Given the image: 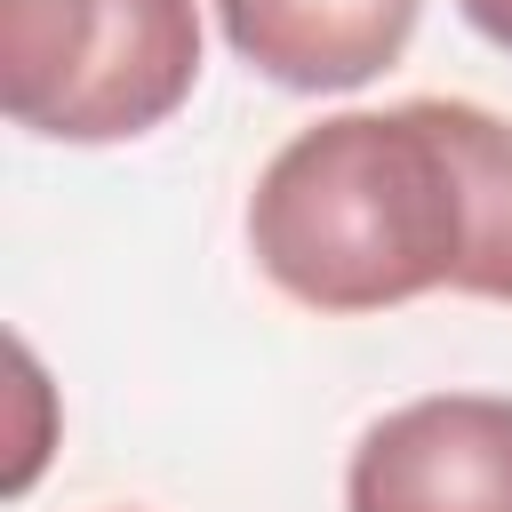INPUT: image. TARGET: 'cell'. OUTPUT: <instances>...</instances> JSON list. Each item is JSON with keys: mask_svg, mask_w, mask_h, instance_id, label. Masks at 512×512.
I'll list each match as a JSON object with an SVG mask.
<instances>
[{"mask_svg": "<svg viewBox=\"0 0 512 512\" xmlns=\"http://www.w3.org/2000/svg\"><path fill=\"white\" fill-rule=\"evenodd\" d=\"M424 0H216L240 64L296 96H344L392 72L416 40Z\"/></svg>", "mask_w": 512, "mask_h": 512, "instance_id": "4", "label": "cell"}, {"mask_svg": "<svg viewBox=\"0 0 512 512\" xmlns=\"http://www.w3.org/2000/svg\"><path fill=\"white\" fill-rule=\"evenodd\" d=\"M456 16H464L488 48H504V56H512V0H456Z\"/></svg>", "mask_w": 512, "mask_h": 512, "instance_id": "5", "label": "cell"}, {"mask_svg": "<svg viewBox=\"0 0 512 512\" xmlns=\"http://www.w3.org/2000/svg\"><path fill=\"white\" fill-rule=\"evenodd\" d=\"M200 80L192 0H0V104L48 144L152 136Z\"/></svg>", "mask_w": 512, "mask_h": 512, "instance_id": "2", "label": "cell"}, {"mask_svg": "<svg viewBox=\"0 0 512 512\" xmlns=\"http://www.w3.org/2000/svg\"><path fill=\"white\" fill-rule=\"evenodd\" d=\"M256 272L328 320L432 288L512 304V120L464 96L296 128L248 192Z\"/></svg>", "mask_w": 512, "mask_h": 512, "instance_id": "1", "label": "cell"}, {"mask_svg": "<svg viewBox=\"0 0 512 512\" xmlns=\"http://www.w3.org/2000/svg\"><path fill=\"white\" fill-rule=\"evenodd\" d=\"M344 512H512V392H424L344 464Z\"/></svg>", "mask_w": 512, "mask_h": 512, "instance_id": "3", "label": "cell"}]
</instances>
